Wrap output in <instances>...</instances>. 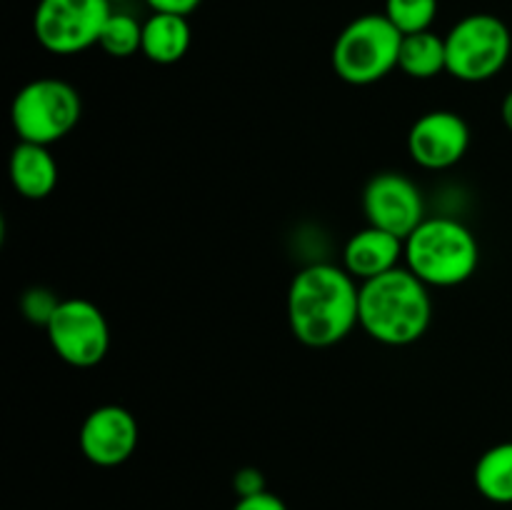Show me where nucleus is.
<instances>
[{
    "label": "nucleus",
    "instance_id": "f257e3e1",
    "mask_svg": "<svg viewBox=\"0 0 512 510\" xmlns=\"http://www.w3.org/2000/svg\"><path fill=\"white\" fill-rule=\"evenodd\" d=\"M288 323L305 348H333L360 325V283L343 265H305L290 280Z\"/></svg>",
    "mask_w": 512,
    "mask_h": 510
},
{
    "label": "nucleus",
    "instance_id": "f03ea898",
    "mask_svg": "<svg viewBox=\"0 0 512 510\" xmlns=\"http://www.w3.org/2000/svg\"><path fill=\"white\" fill-rule=\"evenodd\" d=\"M430 288L405 265L360 283V328L380 345L405 348L428 333Z\"/></svg>",
    "mask_w": 512,
    "mask_h": 510
},
{
    "label": "nucleus",
    "instance_id": "7ed1b4c3",
    "mask_svg": "<svg viewBox=\"0 0 512 510\" xmlns=\"http://www.w3.org/2000/svg\"><path fill=\"white\" fill-rule=\"evenodd\" d=\"M478 265V238L468 225L448 215H428L405 238V268L428 288H455L468 283Z\"/></svg>",
    "mask_w": 512,
    "mask_h": 510
},
{
    "label": "nucleus",
    "instance_id": "20e7f679",
    "mask_svg": "<svg viewBox=\"0 0 512 510\" xmlns=\"http://www.w3.org/2000/svg\"><path fill=\"white\" fill-rule=\"evenodd\" d=\"M403 33L385 13H365L338 33L330 53L335 75L348 85H373L398 68Z\"/></svg>",
    "mask_w": 512,
    "mask_h": 510
},
{
    "label": "nucleus",
    "instance_id": "39448f33",
    "mask_svg": "<svg viewBox=\"0 0 512 510\" xmlns=\"http://www.w3.org/2000/svg\"><path fill=\"white\" fill-rule=\"evenodd\" d=\"M83 115V98L60 78H35L15 93L10 123L18 140L53 145L75 130Z\"/></svg>",
    "mask_w": 512,
    "mask_h": 510
},
{
    "label": "nucleus",
    "instance_id": "423d86ee",
    "mask_svg": "<svg viewBox=\"0 0 512 510\" xmlns=\"http://www.w3.org/2000/svg\"><path fill=\"white\" fill-rule=\"evenodd\" d=\"M448 73L460 83H485L500 75L512 55V33L498 15L473 13L445 35Z\"/></svg>",
    "mask_w": 512,
    "mask_h": 510
},
{
    "label": "nucleus",
    "instance_id": "0eeeda50",
    "mask_svg": "<svg viewBox=\"0 0 512 510\" xmlns=\"http://www.w3.org/2000/svg\"><path fill=\"white\" fill-rule=\"evenodd\" d=\"M113 5L108 0H38L33 35L53 55H75L98 45Z\"/></svg>",
    "mask_w": 512,
    "mask_h": 510
},
{
    "label": "nucleus",
    "instance_id": "6e6552de",
    "mask_svg": "<svg viewBox=\"0 0 512 510\" xmlns=\"http://www.w3.org/2000/svg\"><path fill=\"white\" fill-rule=\"evenodd\" d=\"M50 348L70 368H95L110 350V325L103 310L88 298H63L45 325Z\"/></svg>",
    "mask_w": 512,
    "mask_h": 510
},
{
    "label": "nucleus",
    "instance_id": "1a4fd4ad",
    "mask_svg": "<svg viewBox=\"0 0 512 510\" xmlns=\"http://www.w3.org/2000/svg\"><path fill=\"white\" fill-rule=\"evenodd\" d=\"M363 213L368 225L408 238L425 218L423 190L408 175L383 170L365 183Z\"/></svg>",
    "mask_w": 512,
    "mask_h": 510
},
{
    "label": "nucleus",
    "instance_id": "9d476101",
    "mask_svg": "<svg viewBox=\"0 0 512 510\" xmlns=\"http://www.w3.org/2000/svg\"><path fill=\"white\" fill-rule=\"evenodd\" d=\"M80 453L98 468H118L133 458L140 443L135 415L123 405H98L85 415L78 433Z\"/></svg>",
    "mask_w": 512,
    "mask_h": 510
},
{
    "label": "nucleus",
    "instance_id": "9b49d317",
    "mask_svg": "<svg viewBox=\"0 0 512 510\" xmlns=\"http://www.w3.org/2000/svg\"><path fill=\"white\" fill-rule=\"evenodd\" d=\"M470 148V125L455 110H430L420 115L408 133V153L425 170H448Z\"/></svg>",
    "mask_w": 512,
    "mask_h": 510
},
{
    "label": "nucleus",
    "instance_id": "f8f14e48",
    "mask_svg": "<svg viewBox=\"0 0 512 510\" xmlns=\"http://www.w3.org/2000/svg\"><path fill=\"white\" fill-rule=\"evenodd\" d=\"M400 260H405V240L375 225H365L350 235L343 248V268L358 283L400 268Z\"/></svg>",
    "mask_w": 512,
    "mask_h": 510
},
{
    "label": "nucleus",
    "instance_id": "ddd939ff",
    "mask_svg": "<svg viewBox=\"0 0 512 510\" xmlns=\"http://www.w3.org/2000/svg\"><path fill=\"white\" fill-rule=\"evenodd\" d=\"M8 175L15 193L25 200H43L58 185V163L48 145L18 140L8 160Z\"/></svg>",
    "mask_w": 512,
    "mask_h": 510
},
{
    "label": "nucleus",
    "instance_id": "4468645a",
    "mask_svg": "<svg viewBox=\"0 0 512 510\" xmlns=\"http://www.w3.org/2000/svg\"><path fill=\"white\" fill-rule=\"evenodd\" d=\"M193 30L185 15L153 13L143 23V50L140 53L155 65H175L188 55Z\"/></svg>",
    "mask_w": 512,
    "mask_h": 510
},
{
    "label": "nucleus",
    "instance_id": "2eb2a0df",
    "mask_svg": "<svg viewBox=\"0 0 512 510\" xmlns=\"http://www.w3.org/2000/svg\"><path fill=\"white\" fill-rule=\"evenodd\" d=\"M398 70H403L413 80H433L440 73H448L445 35L433 33V30L403 35Z\"/></svg>",
    "mask_w": 512,
    "mask_h": 510
},
{
    "label": "nucleus",
    "instance_id": "dca6fc26",
    "mask_svg": "<svg viewBox=\"0 0 512 510\" xmlns=\"http://www.w3.org/2000/svg\"><path fill=\"white\" fill-rule=\"evenodd\" d=\"M473 483L488 503L512 505V440L493 445L480 455Z\"/></svg>",
    "mask_w": 512,
    "mask_h": 510
},
{
    "label": "nucleus",
    "instance_id": "f3484780",
    "mask_svg": "<svg viewBox=\"0 0 512 510\" xmlns=\"http://www.w3.org/2000/svg\"><path fill=\"white\" fill-rule=\"evenodd\" d=\"M98 45L110 58H133L143 50V23L128 13H110Z\"/></svg>",
    "mask_w": 512,
    "mask_h": 510
},
{
    "label": "nucleus",
    "instance_id": "a211bd4d",
    "mask_svg": "<svg viewBox=\"0 0 512 510\" xmlns=\"http://www.w3.org/2000/svg\"><path fill=\"white\" fill-rule=\"evenodd\" d=\"M438 15V0H385V18L403 35L430 30Z\"/></svg>",
    "mask_w": 512,
    "mask_h": 510
},
{
    "label": "nucleus",
    "instance_id": "6ab92c4d",
    "mask_svg": "<svg viewBox=\"0 0 512 510\" xmlns=\"http://www.w3.org/2000/svg\"><path fill=\"white\" fill-rule=\"evenodd\" d=\"M60 300L63 298H58L53 290L35 285V288H28L20 295V310H23V315L30 323L45 328L50 323V318H53L55 310H58Z\"/></svg>",
    "mask_w": 512,
    "mask_h": 510
},
{
    "label": "nucleus",
    "instance_id": "aec40b11",
    "mask_svg": "<svg viewBox=\"0 0 512 510\" xmlns=\"http://www.w3.org/2000/svg\"><path fill=\"white\" fill-rule=\"evenodd\" d=\"M233 490L238 498H250V495L263 493L265 488V475L260 468H253V465H245L238 473L233 475Z\"/></svg>",
    "mask_w": 512,
    "mask_h": 510
},
{
    "label": "nucleus",
    "instance_id": "412c9836",
    "mask_svg": "<svg viewBox=\"0 0 512 510\" xmlns=\"http://www.w3.org/2000/svg\"><path fill=\"white\" fill-rule=\"evenodd\" d=\"M233 510H288V505H285V500L280 495L263 490V493L250 495V498H238Z\"/></svg>",
    "mask_w": 512,
    "mask_h": 510
},
{
    "label": "nucleus",
    "instance_id": "4be33fe9",
    "mask_svg": "<svg viewBox=\"0 0 512 510\" xmlns=\"http://www.w3.org/2000/svg\"><path fill=\"white\" fill-rule=\"evenodd\" d=\"M145 3L153 8V13H175V15H185L188 18L193 10L200 8L203 0H145Z\"/></svg>",
    "mask_w": 512,
    "mask_h": 510
},
{
    "label": "nucleus",
    "instance_id": "5701e85b",
    "mask_svg": "<svg viewBox=\"0 0 512 510\" xmlns=\"http://www.w3.org/2000/svg\"><path fill=\"white\" fill-rule=\"evenodd\" d=\"M500 118H503L505 128L512 133V90L508 95L503 98V103H500Z\"/></svg>",
    "mask_w": 512,
    "mask_h": 510
},
{
    "label": "nucleus",
    "instance_id": "b1692460",
    "mask_svg": "<svg viewBox=\"0 0 512 510\" xmlns=\"http://www.w3.org/2000/svg\"><path fill=\"white\" fill-rule=\"evenodd\" d=\"M110 5H115V3H125V0H108Z\"/></svg>",
    "mask_w": 512,
    "mask_h": 510
}]
</instances>
